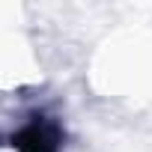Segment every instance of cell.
Returning <instances> with one entry per match:
<instances>
[{
	"mask_svg": "<svg viewBox=\"0 0 152 152\" xmlns=\"http://www.w3.org/2000/svg\"><path fill=\"white\" fill-rule=\"evenodd\" d=\"M60 140H63L60 125L51 122V119H45V116L33 119L30 125H24V128L12 137V143H15L21 152H57V149H60Z\"/></svg>",
	"mask_w": 152,
	"mask_h": 152,
	"instance_id": "6da1fadb",
	"label": "cell"
}]
</instances>
